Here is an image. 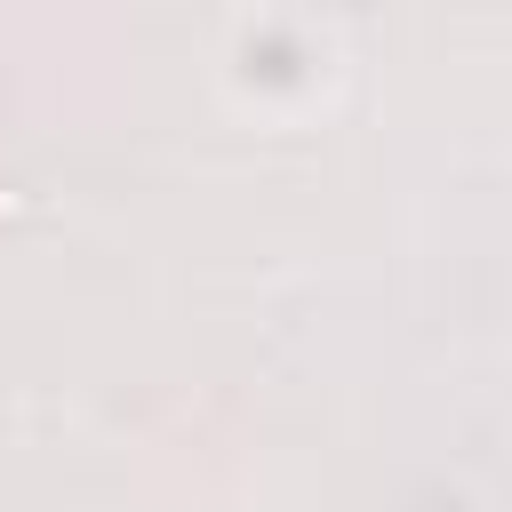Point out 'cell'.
<instances>
[{
    "instance_id": "obj_1",
    "label": "cell",
    "mask_w": 512,
    "mask_h": 512,
    "mask_svg": "<svg viewBox=\"0 0 512 512\" xmlns=\"http://www.w3.org/2000/svg\"><path fill=\"white\" fill-rule=\"evenodd\" d=\"M16 216H32V192L16 176H0V224H16Z\"/></svg>"
}]
</instances>
